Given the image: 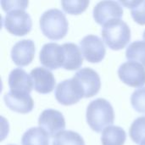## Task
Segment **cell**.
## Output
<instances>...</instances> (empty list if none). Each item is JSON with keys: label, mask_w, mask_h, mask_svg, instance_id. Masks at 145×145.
<instances>
[{"label": "cell", "mask_w": 145, "mask_h": 145, "mask_svg": "<svg viewBox=\"0 0 145 145\" xmlns=\"http://www.w3.org/2000/svg\"><path fill=\"white\" fill-rule=\"evenodd\" d=\"M86 118L92 130L100 133L114 123V109L108 100L99 98L90 102L87 108Z\"/></svg>", "instance_id": "6da1fadb"}, {"label": "cell", "mask_w": 145, "mask_h": 145, "mask_svg": "<svg viewBox=\"0 0 145 145\" xmlns=\"http://www.w3.org/2000/svg\"><path fill=\"white\" fill-rule=\"evenodd\" d=\"M40 28L45 37L59 40L65 37L69 23L65 14L58 8L46 10L40 17Z\"/></svg>", "instance_id": "7a4b0ae2"}, {"label": "cell", "mask_w": 145, "mask_h": 145, "mask_svg": "<svg viewBox=\"0 0 145 145\" xmlns=\"http://www.w3.org/2000/svg\"><path fill=\"white\" fill-rule=\"evenodd\" d=\"M102 37L105 44L113 50L124 48L131 40V29L121 19L111 20L104 25Z\"/></svg>", "instance_id": "3957f363"}, {"label": "cell", "mask_w": 145, "mask_h": 145, "mask_svg": "<svg viewBox=\"0 0 145 145\" xmlns=\"http://www.w3.org/2000/svg\"><path fill=\"white\" fill-rule=\"evenodd\" d=\"M3 26L14 36H25L32 27V20L30 14L22 9H16L6 14L3 20Z\"/></svg>", "instance_id": "277c9868"}, {"label": "cell", "mask_w": 145, "mask_h": 145, "mask_svg": "<svg viewBox=\"0 0 145 145\" xmlns=\"http://www.w3.org/2000/svg\"><path fill=\"white\" fill-rule=\"evenodd\" d=\"M54 95L57 101L64 105L76 104L81 99L84 98L79 83L73 77L59 82L55 88Z\"/></svg>", "instance_id": "5b68a950"}, {"label": "cell", "mask_w": 145, "mask_h": 145, "mask_svg": "<svg viewBox=\"0 0 145 145\" xmlns=\"http://www.w3.org/2000/svg\"><path fill=\"white\" fill-rule=\"evenodd\" d=\"M118 76L122 82L133 87L139 88L145 85V68L142 65L127 61L120 65Z\"/></svg>", "instance_id": "8992f818"}, {"label": "cell", "mask_w": 145, "mask_h": 145, "mask_svg": "<svg viewBox=\"0 0 145 145\" xmlns=\"http://www.w3.org/2000/svg\"><path fill=\"white\" fill-rule=\"evenodd\" d=\"M79 44L82 55L88 62L99 63L104 59L106 49L102 39L98 36H85Z\"/></svg>", "instance_id": "52a82bcc"}, {"label": "cell", "mask_w": 145, "mask_h": 145, "mask_svg": "<svg viewBox=\"0 0 145 145\" xmlns=\"http://www.w3.org/2000/svg\"><path fill=\"white\" fill-rule=\"evenodd\" d=\"M73 78L79 83L84 98L93 97L99 92L101 81L98 72L94 70L89 67L82 68L76 72Z\"/></svg>", "instance_id": "ba28073f"}, {"label": "cell", "mask_w": 145, "mask_h": 145, "mask_svg": "<svg viewBox=\"0 0 145 145\" xmlns=\"http://www.w3.org/2000/svg\"><path fill=\"white\" fill-rule=\"evenodd\" d=\"M40 63L49 70L63 67L65 53L62 45L56 42H48L42 46L39 54Z\"/></svg>", "instance_id": "9c48e42d"}, {"label": "cell", "mask_w": 145, "mask_h": 145, "mask_svg": "<svg viewBox=\"0 0 145 145\" xmlns=\"http://www.w3.org/2000/svg\"><path fill=\"white\" fill-rule=\"evenodd\" d=\"M38 125L39 127L48 133L50 138H53L64 131L65 127V120L60 111L53 109H47L40 114Z\"/></svg>", "instance_id": "30bf717a"}, {"label": "cell", "mask_w": 145, "mask_h": 145, "mask_svg": "<svg viewBox=\"0 0 145 145\" xmlns=\"http://www.w3.org/2000/svg\"><path fill=\"white\" fill-rule=\"evenodd\" d=\"M123 8L119 2L100 1L93 8V18L99 25H105L111 20L121 19Z\"/></svg>", "instance_id": "8fae6325"}, {"label": "cell", "mask_w": 145, "mask_h": 145, "mask_svg": "<svg viewBox=\"0 0 145 145\" xmlns=\"http://www.w3.org/2000/svg\"><path fill=\"white\" fill-rule=\"evenodd\" d=\"M8 82L10 93L15 94H30L34 86L31 76L21 68L11 71Z\"/></svg>", "instance_id": "7c38bea8"}, {"label": "cell", "mask_w": 145, "mask_h": 145, "mask_svg": "<svg viewBox=\"0 0 145 145\" xmlns=\"http://www.w3.org/2000/svg\"><path fill=\"white\" fill-rule=\"evenodd\" d=\"M36 52L35 43L31 39L17 42L11 49V58L18 66H25L31 63Z\"/></svg>", "instance_id": "4fadbf2b"}, {"label": "cell", "mask_w": 145, "mask_h": 145, "mask_svg": "<svg viewBox=\"0 0 145 145\" xmlns=\"http://www.w3.org/2000/svg\"><path fill=\"white\" fill-rule=\"evenodd\" d=\"M30 76L32 79L34 89L42 94L51 93L55 87L56 82L53 73L46 68L36 67L31 70Z\"/></svg>", "instance_id": "5bb4252c"}, {"label": "cell", "mask_w": 145, "mask_h": 145, "mask_svg": "<svg viewBox=\"0 0 145 145\" xmlns=\"http://www.w3.org/2000/svg\"><path fill=\"white\" fill-rule=\"evenodd\" d=\"M3 100L8 108L21 114L31 112L34 107V101L30 94H15L8 92L4 94Z\"/></svg>", "instance_id": "9a60e30c"}, {"label": "cell", "mask_w": 145, "mask_h": 145, "mask_svg": "<svg viewBox=\"0 0 145 145\" xmlns=\"http://www.w3.org/2000/svg\"><path fill=\"white\" fill-rule=\"evenodd\" d=\"M65 53V63L63 68L68 71L79 69L83 63L82 53L80 47L73 42H65L62 44Z\"/></svg>", "instance_id": "2e32d148"}, {"label": "cell", "mask_w": 145, "mask_h": 145, "mask_svg": "<svg viewBox=\"0 0 145 145\" xmlns=\"http://www.w3.org/2000/svg\"><path fill=\"white\" fill-rule=\"evenodd\" d=\"M127 138L126 132L118 126H110L105 128L101 135L103 145H124Z\"/></svg>", "instance_id": "e0dca14e"}, {"label": "cell", "mask_w": 145, "mask_h": 145, "mask_svg": "<svg viewBox=\"0 0 145 145\" xmlns=\"http://www.w3.org/2000/svg\"><path fill=\"white\" fill-rule=\"evenodd\" d=\"M49 135L41 127H31L22 136V145H49Z\"/></svg>", "instance_id": "ac0fdd59"}, {"label": "cell", "mask_w": 145, "mask_h": 145, "mask_svg": "<svg viewBox=\"0 0 145 145\" xmlns=\"http://www.w3.org/2000/svg\"><path fill=\"white\" fill-rule=\"evenodd\" d=\"M126 57L145 67V41L137 40L130 43L126 50Z\"/></svg>", "instance_id": "d6986e66"}, {"label": "cell", "mask_w": 145, "mask_h": 145, "mask_svg": "<svg viewBox=\"0 0 145 145\" xmlns=\"http://www.w3.org/2000/svg\"><path fill=\"white\" fill-rule=\"evenodd\" d=\"M121 4L131 8V14L135 22L139 25H145V0L120 1Z\"/></svg>", "instance_id": "ffe728a7"}, {"label": "cell", "mask_w": 145, "mask_h": 145, "mask_svg": "<svg viewBox=\"0 0 145 145\" xmlns=\"http://www.w3.org/2000/svg\"><path fill=\"white\" fill-rule=\"evenodd\" d=\"M53 145H85L82 137L73 131H62L53 141Z\"/></svg>", "instance_id": "44dd1931"}, {"label": "cell", "mask_w": 145, "mask_h": 145, "mask_svg": "<svg viewBox=\"0 0 145 145\" xmlns=\"http://www.w3.org/2000/svg\"><path fill=\"white\" fill-rule=\"evenodd\" d=\"M132 140L137 144H141L145 139V116H140L133 121L129 129Z\"/></svg>", "instance_id": "7402d4cb"}, {"label": "cell", "mask_w": 145, "mask_h": 145, "mask_svg": "<svg viewBox=\"0 0 145 145\" xmlns=\"http://www.w3.org/2000/svg\"><path fill=\"white\" fill-rule=\"evenodd\" d=\"M63 9L70 14H80L89 5L88 0H65L61 1Z\"/></svg>", "instance_id": "603a6c76"}, {"label": "cell", "mask_w": 145, "mask_h": 145, "mask_svg": "<svg viewBox=\"0 0 145 145\" xmlns=\"http://www.w3.org/2000/svg\"><path fill=\"white\" fill-rule=\"evenodd\" d=\"M131 104L136 111L145 114V87L138 88L133 93Z\"/></svg>", "instance_id": "cb8c5ba5"}, {"label": "cell", "mask_w": 145, "mask_h": 145, "mask_svg": "<svg viewBox=\"0 0 145 145\" xmlns=\"http://www.w3.org/2000/svg\"><path fill=\"white\" fill-rule=\"evenodd\" d=\"M1 4H2V8L4 11H6L7 13L13 11V10H16V9H22L25 10L29 2L25 1V0H12V1H8V0H3L1 1Z\"/></svg>", "instance_id": "d4e9b609"}, {"label": "cell", "mask_w": 145, "mask_h": 145, "mask_svg": "<svg viewBox=\"0 0 145 145\" xmlns=\"http://www.w3.org/2000/svg\"><path fill=\"white\" fill-rule=\"evenodd\" d=\"M143 37H144V40L145 41V30L144 31V34H143Z\"/></svg>", "instance_id": "484cf974"}, {"label": "cell", "mask_w": 145, "mask_h": 145, "mask_svg": "<svg viewBox=\"0 0 145 145\" xmlns=\"http://www.w3.org/2000/svg\"><path fill=\"white\" fill-rule=\"evenodd\" d=\"M140 145H145V139L143 141V142H142V143H141V144Z\"/></svg>", "instance_id": "4316f807"}, {"label": "cell", "mask_w": 145, "mask_h": 145, "mask_svg": "<svg viewBox=\"0 0 145 145\" xmlns=\"http://www.w3.org/2000/svg\"><path fill=\"white\" fill-rule=\"evenodd\" d=\"M8 145H15V144H8Z\"/></svg>", "instance_id": "83f0119b"}]
</instances>
